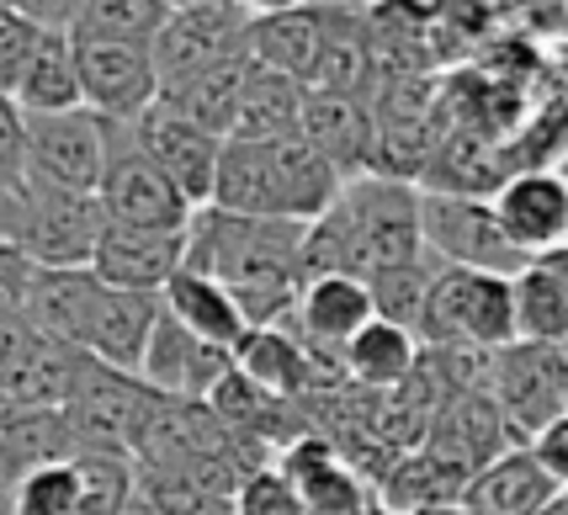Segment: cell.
Listing matches in <instances>:
<instances>
[{"mask_svg":"<svg viewBox=\"0 0 568 515\" xmlns=\"http://www.w3.org/2000/svg\"><path fill=\"white\" fill-rule=\"evenodd\" d=\"M308 229L276 219H234L219 208H202L186 229V271L223 282L245 309L250 330H276L297 314V297L308 287Z\"/></svg>","mask_w":568,"mask_h":515,"instance_id":"cell-1","label":"cell"},{"mask_svg":"<svg viewBox=\"0 0 568 515\" xmlns=\"http://www.w3.org/2000/svg\"><path fill=\"white\" fill-rule=\"evenodd\" d=\"M308 276H356L372 282L383 271L425 266L420 186L394 175H356L341 186L335 208L308 223Z\"/></svg>","mask_w":568,"mask_h":515,"instance_id":"cell-2","label":"cell"},{"mask_svg":"<svg viewBox=\"0 0 568 515\" xmlns=\"http://www.w3.org/2000/svg\"><path fill=\"white\" fill-rule=\"evenodd\" d=\"M415 341L425 351H484V356L516 345V276L436 266Z\"/></svg>","mask_w":568,"mask_h":515,"instance_id":"cell-3","label":"cell"},{"mask_svg":"<svg viewBox=\"0 0 568 515\" xmlns=\"http://www.w3.org/2000/svg\"><path fill=\"white\" fill-rule=\"evenodd\" d=\"M154 404H160V393L144 377L101 367L97 356H85V372L64 404L74 457H133Z\"/></svg>","mask_w":568,"mask_h":515,"instance_id":"cell-4","label":"cell"},{"mask_svg":"<svg viewBox=\"0 0 568 515\" xmlns=\"http://www.w3.org/2000/svg\"><path fill=\"white\" fill-rule=\"evenodd\" d=\"M420 229H425V250H430L436 266L495 271V276H520V271L531 266L510 245V234L499 229V213L489 196L420 186Z\"/></svg>","mask_w":568,"mask_h":515,"instance_id":"cell-5","label":"cell"},{"mask_svg":"<svg viewBox=\"0 0 568 515\" xmlns=\"http://www.w3.org/2000/svg\"><path fill=\"white\" fill-rule=\"evenodd\" d=\"M261 6L245 0H181L171 6V22L154 43V70H160V97L181 91L186 80L213 70L223 59L250 53V27Z\"/></svg>","mask_w":568,"mask_h":515,"instance_id":"cell-6","label":"cell"},{"mask_svg":"<svg viewBox=\"0 0 568 515\" xmlns=\"http://www.w3.org/2000/svg\"><path fill=\"white\" fill-rule=\"evenodd\" d=\"M101 208L106 223L128 229H192L197 208L175 192V181L149 160L133 123H106V175H101Z\"/></svg>","mask_w":568,"mask_h":515,"instance_id":"cell-7","label":"cell"},{"mask_svg":"<svg viewBox=\"0 0 568 515\" xmlns=\"http://www.w3.org/2000/svg\"><path fill=\"white\" fill-rule=\"evenodd\" d=\"M101 234H106L101 196L43 186V181H27L22 186V234H17V245L32 255V266H49V271L91 266Z\"/></svg>","mask_w":568,"mask_h":515,"instance_id":"cell-8","label":"cell"},{"mask_svg":"<svg viewBox=\"0 0 568 515\" xmlns=\"http://www.w3.org/2000/svg\"><path fill=\"white\" fill-rule=\"evenodd\" d=\"M489 398L520 442L568 415V345L516 341L489 356Z\"/></svg>","mask_w":568,"mask_h":515,"instance_id":"cell-9","label":"cell"},{"mask_svg":"<svg viewBox=\"0 0 568 515\" xmlns=\"http://www.w3.org/2000/svg\"><path fill=\"white\" fill-rule=\"evenodd\" d=\"M101 175H106V118H97L91 107L27 118V181L97 196Z\"/></svg>","mask_w":568,"mask_h":515,"instance_id":"cell-10","label":"cell"},{"mask_svg":"<svg viewBox=\"0 0 568 515\" xmlns=\"http://www.w3.org/2000/svg\"><path fill=\"white\" fill-rule=\"evenodd\" d=\"M80 53V91L85 107L106 123H133L149 107H160V70L154 49L139 43H97V38H74Z\"/></svg>","mask_w":568,"mask_h":515,"instance_id":"cell-11","label":"cell"},{"mask_svg":"<svg viewBox=\"0 0 568 515\" xmlns=\"http://www.w3.org/2000/svg\"><path fill=\"white\" fill-rule=\"evenodd\" d=\"M489 202L499 213V229L510 234V245L526 261H542V255L568 250V175L526 165V171L505 175Z\"/></svg>","mask_w":568,"mask_h":515,"instance_id":"cell-12","label":"cell"},{"mask_svg":"<svg viewBox=\"0 0 568 515\" xmlns=\"http://www.w3.org/2000/svg\"><path fill=\"white\" fill-rule=\"evenodd\" d=\"M372 320H377V303H372L367 282H356V276H308V287L297 297V314L287 320V330L314 356V367L320 362H341L346 367V345Z\"/></svg>","mask_w":568,"mask_h":515,"instance_id":"cell-13","label":"cell"},{"mask_svg":"<svg viewBox=\"0 0 568 515\" xmlns=\"http://www.w3.org/2000/svg\"><path fill=\"white\" fill-rule=\"evenodd\" d=\"M133 139L144 149L149 160L175 181V192L186 196L192 208H207L213 202V181H219V154H223V139L202 133L197 123H186L175 107H149L144 118H133Z\"/></svg>","mask_w":568,"mask_h":515,"instance_id":"cell-14","label":"cell"},{"mask_svg":"<svg viewBox=\"0 0 568 515\" xmlns=\"http://www.w3.org/2000/svg\"><path fill=\"white\" fill-rule=\"evenodd\" d=\"M229 372H234V351H219V345L197 341L192 330H181V324L165 314L160 330H154V341H149V356H144V367H139V377H144L160 398L207 404Z\"/></svg>","mask_w":568,"mask_h":515,"instance_id":"cell-15","label":"cell"},{"mask_svg":"<svg viewBox=\"0 0 568 515\" xmlns=\"http://www.w3.org/2000/svg\"><path fill=\"white\" fill-rule=\"evenodd\" d=\"M181 266H186V229H128V223H106L91 261L101 282L123 293H165Z\"/></svg>","mask_w":568,"mask_h":515,"instance_id":"cell-16","label":"cell"},{"mask_svg":"<svg viewBox=\"0 0 568 515\" xmlns=\"http://www.w3.org/2000/svg\"><path fill=\"white\" fill-rule=\"evenodd\" d=\"M329 32H335L329 6H261L255 27H250V59L261 70L314 85L324 49H329Z\"/></svg>","mask_w":568,"mask_h":515,"instance_id":"cell-17","label":"cell"},{"mask_svg":"<svg viewBox=\"0 0 568 515\" xmlns=\"http://www.w3.org/2000/svg\"><path fill=\"white\" fill-rule=\"evenodd\" d=\"M297 133L320 149L324 160L346 175V181L377 171V144H383V128H377V112H367L356 97L308 91V107H303V128H297Z\"/></svg>","mask_w":568,"mask_h":515,"instance_id":"cell-18","label":"cell"},{"mask_svg":"<svg viewBox=\"0 0 568 515\" xmlns=\"http://www.w3.org/2000/svg\"><path fill=\"white\" fill-rule=\"evenodd\" d=\"M160 320H165V297L160 293L101 287V303H97V314H91V335H85V356H97L101 367H118L139 377Z\"/></svg>","mask_w":568,"mask_h":515,"instance_id":"cell-19","label":"cell"},{"mask_svg":"<svg viewBox=\"0 0 568 515\" xmlns=\"http://www.w3.org/2000/svg\"><path fill=\"white\" fill-rule=\"evenodd\" d=\"M101 287H106V282H101L91 266H80V271L38 266V276H32V297H27V320H32L38 335L85 351V335H91V314H97V303H101Z\"/></svg>","mask_w":568,"mask_h":515,"instance_id":"cell-20","label":"cell"},{"mask_svg":"<svg viewBox=\"0 0 568 515\" xmlns=\"http://www.w3.org/2000/svg\"><path fill=\"white\" fill-rule=\"evenodd\" d=\"M564 505V489L531 463V452L516 446L499 463H489L463 494L468 515H552Z\"/></svg>","mask_w":568,"mask_h":515,"instance_id":"cell-21","label":"cell"},{"mask_svg":"<svg viewBox=\"0 0 568 515\" xmlns=\"http://www.w3.org/2000/svg\"><path fill=\"white\" fill-rule=\"evenodd\" d=\"M160 297H165V314L181 330H192L197 341L219 345V351H234L250 335V320H245V309L234 303V293L223 282H213V276H202V271L181 266Z\"/></svg>","mask_w":568,"mask_h":515,"instance_id":"cell-22","label":"cell"},{"mask_svg":"<svg viewBox=\"0 0 568 515\" xmlns=\"http://www.w3.org/2000/svg\"><path fill=\"white\" fill-rule=\"evenodd\" d=\"M219 213L234 219H276L282 223V202H276V175H272V149L229 139L219 154V181H213V202Z\"/></svg>","mask_w":568,"mask_h":515,"instance_id":"cell-23","label":"cell"},{"mask_svg":"<svg viewBox=\"0 0 568 515\" xmlns=\"http://www.w3.org/2000/svg\"><path fill=\"white\" fill-rule=\"evenodd\" d=\"M250 74H255V59L240 53V59H223L213 70H202L197 80H186L181 91L171 97H160L165 107H175L186 123H197L202 133H213V139H234V123H240V101H245V85Z\"/></svg>","mask_w":568,"mask_h":515,"instance_id":"cell-24","label":"cell"},{"mask_svg":"<svg viewBox=\"0 0 568 515\" xmlns=\"http://www.w3.org/2000/svg\"><path fill=\"white\" fill-rule=\"evenodd\" d=\"M17 107L27 118H53V112H80L85 107L74 32H43L38 38V53H32L22 85H17Z\"/></svg>","mask_w":568,"mask_h":515,"instance_id":"cell-25","label":"cell"},{"mask_svg":"<svg viewBox=\"0 0 568 515\" xmlns=\"http://www.w3.org/2000/svg\"><path fill=\"white\" fill-rule=\"evenodd\" d=\"M74 457L64 410H38V404H17L0 393V467L32 473L43 463H64Z\"/></svg>","mask_w":568,"mask_h":515,"instance_id":"cell-26","label":"cell"},{"mask_svg":"<svg viewBox=\"0 0 568 515\" xmlns=\"http://www.w3.org/2000/svg\"><path fill=\"white\" fill-rule=\"evenodd\" d=\"M234 367L245 372L255 388L276 393V398H293V393H303L320 372H314V356L303 351V341H297L287 324H276V330H250L245 341L234 345Z\"/></svg>","mask_w":568,"mask_h":515,"instance_id":"cell-27","label":"cell"},{"mask_svg":"<svg viewBox=\"0 0 568 515\" xmlns=\"http://www.w3.org/2000/svg\"><path fill=\"white\" fill-rule=\"evenodd\" d=\"M303 107H308V85L303 80H287L276 70L250 74L245 101H240V123H234V139L245 144H276V139H293L303 128Z\"/></svg>","mask_w":568,"mask_h":515,"instance_id":"cell-28","label":"cell"},{"mask_svg":"<svg viewBox=\"0 0 568 515\" xmlns=\"http://www.w3.org/2000/svg\"><path fill=\"white\" fill-rule=\"evenodd\" d=\"M420 356H425V345L415 341L409 330H398V324H388V320H372L367 330L346 345V372L372 393H394L420 372Z\"/></svg>","mask_w":568,"mask_h":515,"instance_id":"cell-29","label":"cell"},{"mask_svg":"<svg viewBox=\"0 0 568 515\" xmlns=\"http://www.w3.org/2000/svg\"><path fill=\"white\" fill-rule=\"evenodd\" d=\"M516 335L537 345H568V282L558 255H542L516 276Z\"/></svg>","mask_w":568,"mask_h":515,"instance_id":"cell-30","label":"cell"},{"mask_svg":"<svg viewBox=\"0 0 568 515\" xmlns=\"http://www.w3.org/2000/svg\"><path fill=\"white\" fill-rule=\"evenodd\" d=\"M165 22H171V0H80L74 38L154 49L160 32H165Z\"/></svg>","mask_w":568,"mask_h":515,"instance_id":"cell-31","label":"cell"},{"mask_svg":"<svg viewBox=\"0 0 568 515\" xmlns=\"http://www.w3.org/2000/svg\"><path fill=\"white\" fill-rule=\"evenodd\" d=\"M139 499L133 457H80V499L70 515H128Z\"/></svg>","mask_w":568,"mask_h":515,"instance_id":"cell-32","label":"cell"},{"mask_svg":"<svg viewBox=\"0 0 568 515\" xmlns=\"http://www.w3.org/2000/svg\"><path fill=\"white\" fill-rule=\"evenodd\" d=\"M430 276H436V261L372 276L367 287H372V303H377V320H388L415 335V330H420V314H425V297H430Z\"/></svg>","mask_w":568,"mask_h":515,"instance_id":"cell-33","label":"cell"},{"mask_svg":"<svg viewBox=\"0 0 568 515\" xmlns=\"http://www.w3.org/2000/svg\"><path fill=\"white\" fill-rule=\"evenodd\" d=\"M80 499V457L32 467L17 489V515H70Z\"/></svg>","mask_w":568,"mask_h":515,"instance_id":"cell-34","label":"cell"},{"mask_svg":"<svg viewBox=\"0 0 568 515\" xmlns=\"http://www.w3.org/2000/svg\"><path fill=\"white\" fill-rule=\"evenodd\" d=\"M38 38H43V27L32 22L22 6H6L0 0V97H17L27 64L38 53Z\"/></svg>","mask_w":568,"mask_h":515,"instance_id":"cell-35","label":"cell"},{"mask_svg":"<svg viewBox=\"0 0 568 515\" xmlns=\"http://www.w3.org/2000/svg\"><path fill=\"white\" fill-rule=\"evenodd\" d=\"M0 186L6 192L27 186V112L17 97H0Z\"/></svg>","mask_w":568,"mask_h":515,"instance_id":"cell-36","label":"cell"},{"mask_svg":"<svg viewBox=\"0 0 568 515\" xmlns=\"http://www.w3.org/2000/svg\"><path fill=\"white\" fill-rule=\"evenodd\" d=\"M32 276H38L32 255H27L22 245H6V240H0V320H17V314H27Z\"/></svg>","mask_w":568,"mask_h":515,"instance_id":"cell-37","label":"cell"},{"mask_svg":"<svg viewBox=\"0 0 568 515\" xmlns=\"http://www.w3.org/2000/svg\"><path fill=\"white\" fill-rule=\"evenodd\" d=\"M526 452H531V463L542 467L547 478L568 494V415H558L552 425H542V431L526 442Z\"/></svg>","mask_w":568,"mask_h":515,"instance_id":"cell-38","label":"cell"},{"mask_svg":"<svg viewBox=\"0 0 568 515\" xmlns=\"http://www.w3.org/2000/svg\"><path fill=\"white\" fill-rule=\"evenodd\" d=\"M38 330H32V320L27 314H17V320H0V393L11 388V377L27 367V356L38 351Z\"/></svg>","mask_w":568,"mask_h":515,"instance_id":"cell-39","label":"cell"},{"mask_svg":"<svg viewBox=\"0 0 568 515\" xmlns=\"http://www.w3.org/2000/svg\"><path fill=\"white\" fill-rule=\"evenodd\" d=\"M17 234H22V192H6L0 186V240L17 245Z\"/></svg>","mask_w":568,"mask_h":515,"instance_id":"cell-40","label":"cell"},{"mask_svg":"<svg viewBox=\"0 0 568 515\" xmlns=\"http://www.w3.org/2000/svg\"><path fill=\"white\" fill-rule=\"evenodd\" d=\"M27 473L17 467H0V515H17V489H22Z\"/></svg>","mask_w":568,"mask_h":515,"instance_id":"cell-41","label":"cell"},{"mask_svg":"<svg viewBox=\"0 0 568 515\" xmlns=\"http://www.w3.org/2000/svg\"><path fill=\"white\" fill-rule=\"evenodd\" d=\"M128 515H160V511H154L149 499H133V511H128Z\"/></svg>","mask_w":568,"mask_h":515,"instance_id":"cell-42","label":"cell"},{"mask_svg":"<svg viewBox=\"0 0 568 515\" xmlns=\"http://www.w3.org/2000/svg\"><path fill=\"white\" fill-rule=\"evenodd\" d=\"M564 499H568V494H564Z\"/></svg>","mask_w":568,"mask_h":515,"instance_id":"cell-43","label":"cell"}]
</instances>
